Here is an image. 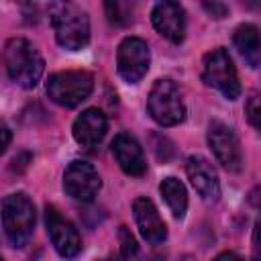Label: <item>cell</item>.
Wrapping results in <instances>:
<instances>
[{
	"mask_svg": "<svg viewBox=\"0 0 261 261\" xmlns=\"http://www.w3.org/2000/svg\"><path fill=\"white\" fill-rule=\"evenodd\" d=\"M2 61L6 67L8 77L20 86V88H35L43 75L45 69V61L41 57V53L33 47V43H29L27 39H10L4 45L2 51Z\"/></svg>",
	"mask_w": 261,
	"mask_h": 261,
	"instance_id": "cell-1",
	"label": "cell"
},
{
	"mask_svg": "<svg viewBox=\"0 0 261 261\" xmlns=\"http://www.w3.org/2000/svg\"><path fill=\"white\" fill-rule=\"evenodd\" d=\"M2 228L8 243L16 249L24 247L35 228V206L22 192L10 194L2 202Z\"/></svg>",
	"mask_w": 261,
	"mask_h": 261,
	"instance_id": "cell-2",
	"label": "cell"
},
{
	"mask_svg": "<svg viewBox=\"0 0 261 261\" xmlns=\"http://www.w3.org/2000/svg\"><path fill=\"white\" fill-rule=\"evenodd\" d=\"M55 39L69 51H80L90 41V18L75 4H59L51 16Z\"/></svg>",
	"mask_w": 261,
	"mask_h": 261,
	"instance_id": "cell-3",
	"label": "cell"
},
{
	"mask_svg": "<svg viewBox=\"0 0 261 261\" xmlns=\"http://www.w3.org/2000/svg\"><path fill=\"white\" fill-rule=\"evenodd\" d=\"M94 90V75L84 69H69L53 73L47 80L49 98L65 108H73L82 104Z\"/></svg>",
	"mask_w": 261,
	"mask_h": 261,
	"instance_id": "cell-4",
	"label": "cell"
},
{
	"mask_svg": "<svg viewBox=\"0 0 261 261\" xmlns=\"http://www.w3.org/2000/svg\"><path fill=\"white\" fill-rule=\"evenodd\" d=\"M202 80L206 86L218 90L224 98L234 100L241 96V82L234 69V63L226 49L218 47L204 55L202 61Z\"/></svg>",
	"mask_w": 261,
	"mask_h": 261,
	"instance_id": "cell-5",
	"label": "cell"
},
{
	"mask_svg": "<svg viewBox=\"0 0 261 261\" xmlns=\"http://www.w3.org/2000/svg\"><path fill=\"white\" fill-rule=\"evenodd\" d=\"M147 110L151 118L161 126L179 124L186 116L179 88L171 80H157L147 98Z\"/></svg>",
	"mask_w": 261,
	"mask_h": 261,
	"instance_id": "cell-6",
	"label": "cell"
},
{
	"mask_svg": "<svg viewBox=\"0 0 261 261\" xmlns=\"http://www.w3.org/2000/svg\"><path fill=\"white\" fill-rule=\"evenodd\" d=\"M149 61H151L149 45L143 39L139 37L122 39V43L118 45V53H116V67H118L120 77L126 84L141 82L149 69Z\"/></svg>",
	"mask_w": 261,
	"mask_h": 261,
	"instance_id": "cell-7",
	"label": "cell"
},
{
	"mask_svg": "<svg viewBox=\"0 0 261 261\" xmlns=\"http://www.w3.org/2000/svg\"><path fill=\"white\" fill-rule=\"evenodd\" d=\"M208 145L214 153V157L218 159V163L222 167H226L228 171H239L243 165V153H241V145L239 139L234 135V130L220 122L214 120L208 126Z\"/></svg>",
	"mask_w": 261,
	"mask_h": 261,
	"instance_id": "cell-8",
	"label": "cell"
},
{
	"mask_svg": "<svg viewBox=\"0 0 261 261\" xmlns=\"http://www.w3.org/2000/svg\"><path fill=\"white\" fill-rule=\"evenodd\" d=\"M102 181L96 171V167L88 161H71L63 173V190L67 196L80 202H92L94 196L98 194Z\"/></svg>",
	"mask_w": 261,
	"mask_h": 261,
	"instance_id": "cell-9",
	"label": "cell"
},
{
	"mask_svg": "<svg viewBox=\"0 0 261 261\" xmlns=\"http://www.w3.org/2000/svg\"><path fill=\"white\" fill-rule=\"evenodd\" d=\"M45 222H47L49 239L61 257L71 259L82 251V239H80L77 228L67 218H63L55 206L45 208Z\"/></svg>",
	"mask_w": 261,
	"mask_h": 261,
	"instance_id": "cell-10",
	"label": "cell"
},
{
	"mask_svg": "<svg viewBox=\"0 0 261 261\" xmlns=\"http://www.w3.org/2000/svg\"><path fill=\"white\" fill-rule=\"evenodd\" d=\"M155 31L171 43H181L186 37V12L177 2H159L151 12Z\"/></svg>",
	"mask_w": 261,
	"mask_h": 261,
	"instance_id": "cell-11",
	"label": "cell"
},
{
	"mask_svg": "<svg viewBox=\"0 0 261 261\" xmlns=\"http://www.w3.org/2000/svg\"><path fill=\"white\" fill-rule=\"evenodd\" d=\"M186 171H188V177H190L194 190L204 200H216L218 198V194H220L218 175H216V169L212 167V163L208 159H204L202 155L188 157Z\"/></svg>",
	"mask_w": 261,
	"mask_h": 261,
	"instance_id": "cell-12",
	"label": "cell"
},
{
	"mask_svg": "<svg viewBox=\"0 0 261 261\" xmlns=\"http://www.w3.org/2000/svg\"><path fill=\"white\" fill-rule=\"evenodd\" d=\"M112 153H114V159L118 161V165L124 173L139 177L147 171L145 153H143V149L135 137H130L126 133L116 135L112 141Z\"/></svg>",
	"mask_w": 261,
	"mask_h": 261,
	"instance_id": "cell-13",
	"label": "cell"
},
{
	"mask_svg": "<svg viewBox=\"0 0 261 261\" xmlns=\"http://www.w3.org/2000/svg\"><path fill=\"white\" fill-rule=\"evenodd\" d=\"M133 212H135L137 226L145 241H149L151 245H159L165 241V237H167L165 222L161 220L155 204L149 198H137L133 204Z\"/></svg>",
	"mask_w": 261,
	"mask_h": 261,
	"instance_id": "cell-14",
	"label": "cell"
},
{
	"mask_svg": "<svg viewBox=\"0 0 261 261\" xmlns=\"http://www.w3.org/2000/svg\"><path fill=\"white\" fill-rule=\"evenodd\" d=\"M106 130H108V120L104 112L98 108L84 110L73 122V139L82 147H88V149L96 147L104 139Z\"/></svg>",
	"mask_w": 261,
	"mask_h": 261,
	"instance_id": "cell-15",
	"label": "cell"
},
{
	"mask_svg": "<svg viewBox=\"0 0 261 261\" xmlns=\"http://www.w3.org/2000/svg\"><path fill=\"white\" fill-rule=\"evenodd\" d=\"M234 47L239 49V53L245 57V61L251 67L259 65V55H261V45H259V31L255 24H241L234 31Z\"/></svg>",
	"mask_w": 261,
	"mask_h": 261,
	"instance_id": "cell-16",
	"label": "cell"
},
{
	"mask_svg": "<svg viewBox=\"0 0 261 261\" xmlns=\"http://www.w3.org/2000/svg\"><path fill=\"white\" fill-rule=\"evenodd\" d=\"M159 192L165 200V204L169 206L171 214L175 218H181L186 214V208H188V192H186V186L177 179V177H165L159 186Z\"/></svg>",
	"mask_w": 261,
	"mask_h": 261,
	"instance_id": "cell-17",
	"label": "cell"
},
{
	"mask_svg": "<svg viewBox=\"0 0 261 261\" xmlns=\"http://www.w3.org/2000/svg\"><path fill=\"white\" fill-rule=\"evenodd\" d=\"M118 241H120V257L124 261H139V245L126 226L118 228Z\"/></svg>",
	"mask_w": 261,
	"mask_h": 261,
	"instance_id": "cell-18",
	"label": "cell"
},
{
	"mask_svg": "<svg viewBox=\"0 0 261 261\" xmlns=\"http://www.w3.org/2000/svg\"><path fill=\"white\" fill-rule=\"evenodd\" d=\"M104 8H106V14H108V20L114 22V24H126L133 18L128 4H122V2H106Z\"/></svg>",
	"mask_w": 261,
	"mask_h": 261,
	"instance_id": "cell-19",
	"label": "cell"
},
{
	"mask_svg": "<svg viewBox=\"0 0 261 261\" xmlns=\"http://www.w3.org/2000/svg\"><path fill=\"white\" fill-rule=\"evenodd\" d=\"M245 112H247V118H249L251 126H253V128H259V114H261V112H259V96H257V94H253V96L249 98Z\"/></svg>",
	"mask_w": 261,
	"mask_h": 261,
	"instance_id": "cell-20",
	"label": "cell"
},
{
	"mask_svg": "<svg viewBox=\"0 0 261 261\" xmlns=\"http://www.w3.org/2000/svg\"><path fill=\"white\" fill-rule=\"evenodd\" d=\"M10 139H12L10 128L0 120V153H4V151H6V147L10 145Z\"/></svg>",
	"mask_w": 261,
	"mask_h": 261,
	"instance_id": "cell-21",
	"label": "cell"
},
{
	"mask_svg": "<svg viewBox=\"0 0 261 261\" xmlns=\"http://www.w3.org/2000/svg\"><path fill=\"white\" fill-rule=\"evenodd\" d=\"M204 8L214 16V18H222L224 14H226V6L224 4H218V2H212V4H204Z\"/></svg>",
	"mask_w": 261,
	"mask_h": 261,
	"instance_id": "cell-22",
	"label": "cell"
},
{
	"mask_svg": "<svg viewBox=\"0 0 261 261\" xmlns=\"http://www.w3.org/2000/svg\"><path fill=\"white\" fill-rule=\"evenodd\" d=\"M214 261H243V259H241L237 253H232V251H226V253H220V255H218Z\"/></svg>",
	"mask_w": 261,
	"mask_h": 261,
	"instance_id": "cell-23",
	"label": "cell"
},
{
	"mask_svg": "<svg viewBox=\"0 0 261 261\" xmlns=\"http://www.w3.org/2000/svg\"><path fill=\"white\" fill-rule=\"evenodd\" d=\"M100 261H118L114 255H108V257H104V259H100Z\"/></svg>",
	"mask_w": 261,
	"mask_h": 261,
	"instance_id": "cell-24",
	"label": "cell"
},
{
	"mask_svg": "<svg viewBox=\"0 0 261 261\" xmlns=\"http://www.w3.org/2000/svg\"><path fill=\"white\" fill-rule=\"evenodd\" d=\"M0 261H2V259H0Z\"/></svg>",
	"mask_w": 261,
	"mask_h": 261,
	"instance_id": "cell-25",
	"label": "cell"
}]
</instances>
